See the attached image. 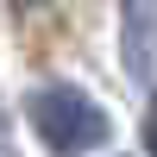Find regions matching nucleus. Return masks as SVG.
<instances>
[{
    "mask_svg": "<svg viewBox=\"0 0 157 157\" xmlns=\"http://www.w3.org/2000/svg\"><path fill=\"white\" fill-rule=\"evenodd\" d=\"M13 6H44V0H13Z\"/></svg>",
    "mask_w": 157,
    "mask_h": 157,
    "instance_id": "2",
    "label": "nucleus"
},
{
    "mask_svg": "<svg viewBox=\"0 0 157 157\" xmlns=\"http://www.w3.org/2000/svg\"><path fill=\"white\" fill-rule=\"evenodd\" d=\"M32 132L44 138L57 157H82V151H101L113 138V120L94 107V101L82 94V88H69V82H50V88H38L32 94Z\"/></svg>",
    "mask_w": 157,
    "mask_h": 157,
    "instance_id": "1",
    "label": "nucleus"
}]
</instances>
